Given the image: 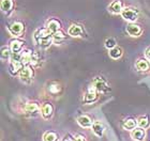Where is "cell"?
<instances>
[{"mask_svg": "<svg viewBox=\"0 0 150 141\" xmlns=\"http://www.w3.org/2000/svg\"><path fill=\"white\" fill-rule=\"evenodd\" d=\"M19 77L22 79V81L29 83L31 82L32 78H33V69L30 65H25L23 66V69L19 72Z\"/></svg>", "mask_w": 150, "mask_h": 141, "instance_id": "obj_1", "label": "cell"}, {"mask_svg": "<svg viewBox=\"0 0 150 141\" xmlns=\"http://www.w3.org/2000/svg\"><path fill=\"white\" fill-rule=\"evenodd\" d=\"M121 16L125 20H128V22H133L138 18V12H137V10L132 9V8H125V9L122 10Z\"/></svg>", "mask_w": 150, "mask_h": 141, "instance_id": "obj_2", "label": "cell"}, {"mask_svg": "<svg viewBox=\"0 0 150 141\" xmlns=\"http://www.w3.org/2000/svg\"><path fill=\"white\" fill-rule=\"evenodd\" d=\"M92 87H93L98 92H101V93L107 92L110 90V87L107 86L106 81H105L102 77H96V78L92 80Z\"/></svg>", "mask_w": 150, "mask_h": 141, "instance_id": "obj_3", "label": "cell"}, {"mask_svg": "<svg viewBox=\"0 0 150 141\" xmlns=\"http://www.w3.org/2000/svg\"><path fill=\"white\" fill-rule=\"evenodd\" d=\"M9 32L13 36H19L23 34L24 32V25L21 22H13L12 25L9 27Z\"/></svg>", "mask_w": 150, "mask_h": 141, "instance_id": "obj_4", "label": "cell"}, {"mask_svg": "<svg viewBox=\"0 0 150 141\" xmlns=\"http://www.w3.org/2000/svg\"><path fill=\"white\" fill-rule=\"evenodd\" d=\"M127 32H128L131 36H139V35L142 34L143 30H142L139 25L135 24V22H130V24L127 26Z\"/></svg>", "mask_w": 150, "mask_h": 141, "instance_id": "obj_5", "label": "cell"}, {"mask_svg": "<svg viewBox=\"0 0 150 141\" xmlns=\"http://www.w3.org/2000/svg\"><path fill=\"white\" fill-rule=\"evenodd\" d=\"M32 59H33V55L30 50H23L21 53V59H19V62L22 63L23 65H29L30 63L32 62Z\"/></svg>", "mask_w": 150, "mask_h": 141, "instance_id": "obj_6", "label": "cell"}, {"mask_svg": "<svg viewBox=\"0 0 150 141\" xmlns=\"http://www.w3.org/2000/svg\"><path fill=\"white\" fill-rule=\"evenodd\" d=\"M97 98H98V91L93 88V87H91V88L87 91V93L85 94L84 103L85 104L93 103V102L97 100Z\"/></svg>", "mask_w": 150, "mask_h": 141, "instance_id": "obj_7", "label": "cell"}, {"mask_svg": "<svg viewBox=\"0 0 150 141\" xmlns=\"http://www.w3.org/2000/svg\"><path fill=\"white\" fill-rule=\"evenodd\" d=\"M108 10H110V12L114 13V14H119V13L121 14L122 10H123L122 2L120 0H114L110 4V6H108Z\"/></svg>", "mask_w": 150, "mask_h": 141, "instance_id": "obj_8", "label": "cell"}, {"mask_svg": "<svg viewBox=\"0 0 150 141\" xmlns=\"http://www.w3.org/2000/svg\"><path fill=\"white\" fill-rule=\"evenodd\" d=\"M83 32H84V30L81 28V26H79V25H72L69 28V30H68L69 35H71L73 38L81 36V35H83Z\"/></svg>", "mask_w": 150, "mask_h": 141, "instance_id": "obj_9", "label": "cell"}, {"mask_svg": "<svg viewBox=\"0 0 150 141\" xmlns=\"http://www.w3.org/2000/svg\"><path fill=\"white\" fill-rule=\"evenodd\" d=\"M132 138L134 139L135 141H142L144 140L145 136H146V132H145V128H135L132 130L131 133Z\"/></svg>", "mask_w": 150, "mask_h": 141, "instance_id": "obj_10", "label": "cell"}, {"mask_svg": "<svg viewBox=\"0 0 150 141\" xmlns=\"http://www.w3.org/2000/svg\"><path fill=\"white\" fill-rule=\"evenodd\" d=\"M53 111H54L53 106L48 103L44 104L43 106H42V108H41V113H42L43 118H45V119H50V116H52V114H53Z\"/></svg>", "mask_w": 150, "mask_h": 141, "instance_id": "obj_11", "label": "cell"}, {"mask_svg": "<svg viewBox=\"0 0 150 141\" xmlns=\"http://www.w3.org/2000/svg\"><path fill=\"white\" fill-rule=\"evenodd\" d=\"M77 123L81 127H84V128H89V127H92V121L91 119L89 118L88 116H79L77 119Z\"/></svg>", "mask_w": 150, "mask_h": 141, "instance_id": "obj_12", "label": "cell"}, {"mask_svg": "<svg viewBox=\"0 0 150 141\" xmlns=\"http://www.w3.org/2000/svg\"><path fill=\"white\" fill-rule=\"evenodd\" d=\"M136 69L139 72H147L150 69V63L146 59H139L136 62Z\"/></svg>", "mask_w": 150, "mask_h": 141, "instance_id": "obj_13", "label": "cell"}, {"mask_svg": "<svg viewBox=\"0 0 150 141\" xmlns=\"http://www.w3.org/2000/svg\"><path fill=\"white\" fill-rule=\"evenodd\" d=\"M46 28L50 30V31L53 32V34L55 32L59 31L60 30V22L57 20V19H50V22H47Z\"/></svg>", "mask_w": 150, "mask_h": 141, "instance_id": "obj_14", "label": "cell"}, {"mask_svg": "<svg viewBox=\"0 0 150 141\" xmlns=\"http://www.w3.org/2000/svg\"><path fill=\"white\" fill-rule=\"evenodd\" d=\"M23 64L19 61H11V65H10V73L12 75H16L17 73L21 72V69H23Z\"/></svg>", "mask_w": 150, "mask_h": 141, "instance_id": "obj_15", "label": "cell"}, {"mask_svg": "<svg viewBox=\"0 0 150 141\" xmlns=\"http://www.w3.org/2000/svg\"><path fill=\"white\" fill-rule=\"evenodd\" d=\"M92 130L98 137H101V136L104 134V130H105V127L103 126V124L101 122H94L92 124Z\"/></svg>", "mask_w": 150, "mask_h": 141, "instance_id": "obj_16", "label": "cell"}, {"mask_svg": "<svg viewBox=\"0 0 150 141\" xmlns=\"http://www.w3.org/2000/svg\"><path fill=\"white\" fill-rule=\"evenodd\" d=\"M40 110V107L38 105V103L35 102H31V103H28L25 107V111L29 114H33V113H37L38 111Z\"/></svg>", "mask_w": 150, "mask_h": 141, "instance_id": "obj_17", "label": "cell"}, {"mask_svg": "<svg viewBox=\"0 0 150 141\" xmlns=\"http://www.w3.org/2000/svg\"><path fill=\"white\" fill-rule=\"evenodd\" d=\"M23 41H19L17 39L15 40H12L11 43H10V47H11V50H12V53H19L21 49H22L23 47Z\"/></svg>", "mask_w": 150, "mask_h": 141, "instance_id": "obj_18", "label": "cell"}, {"mask_svg": "<svg viewBox=\"0 0 150 141\" xmlns=\"http://www.w3.org/2000/svg\"><path fill=\"white\" fill-rule=\"evenodd\" d=\"M136 125H138L137 120L128 119V120H125V123H123V128L127 129V130H133V129L136 128Z\"/></svg>", "mask_w": 150, "mask_h": 141, "instance_id": "obj_19", "label": "cell"}, {"mask_svg": "<svg viewBox=\"0 0 150 141\" xmlns=\"http://www.w3.org/2000/svg\"><path fill=\"white\" fill-rule=\"evenodd\" d=\"M122 56V49L119 46H116L110 49V57L112 59H119Z\"/></svg>", "mask_w": 150, "mask_h": 141, "instance_id": "obj_20", "label": "cell"}, {"mask_svg": "<svg viewBox=\"0 0 150 141\" xmlns=\"http://www.w3.org/2000/svg\"><path fill=\"white\" fill-rule=\"evenodd\" d=\"M53 36H50V38H44V39H41L39 41H37V43L39 44V46L42 47V48H47V47H50V44L53 43Z\"/></svg>", "mask_w": 150, "mask_h": 141, "instance_id": "obj_21", "label": "cell"}, {"mask_svg": "<svg viewBox=\"0 0 150 141\" xmlns=\"http://www.w3.org/2000/svg\"><path fill=\"white\" fill-rule=\"evenodd\" d=\"M13 8V0H1V10L3 12H10Z\"/></svg>", "mask_w": 150, "mask_h": 141, "instance_id": "obj_22", "label": "cell"}, {"mask_svg": "<svg viewBox=\"0 0 150 141\" xmlns=\"http://www.w3.org/2000/svg\"><path fill=\"white\" fill-rule=\"evenodd\" d=\"M44 141H58V135L55 132H46L43 136Z\"/></svg>", "mask_w": 150, "mask_h": 141, "instance_id": "obj_23", "label": "cell"}, {"mask_svg": "<svg viewBox=\"0 0 150 141\" xmlns=\"http://www.w3.org/2000/svg\"><path fill=\"white\" fill-rule=\"evenodd\" d=\"M137 124L141 128H147L148 126L150 125V120L148 116H141L137 120Z\"/></svg>", "mask_w": 150, "mask_h": 141, "instance_id": "obj_24", "label": "cell"}, {"mask_svg": "<svg viewBox=\"0 0 150 141\" xmlns=\"http://www.w3.org/2000/svg\"><path fill=\"white\" fill-rule=\"evenodd\" d=\"M11 56H12V50H11V47H2V50H1V59L2 60H8L11 59Z\"/></svg>", "mask_w": 150, "mask_h": 141, "instance_id": "obj_25", "label": "cell"}, {"mask_svg": "<svg viewBox=\"0 0 150 141\" xmlns=\"http://www.w3.org/2000/svg\"><path fill=\"white\" fill-rule=\"evenodd\" d=\"M48 91L52 94H58L61 91V87H60V85H58L57 82H53V83H50V87H48Z\"/></svg>", "mask_w": 150, "mask_h": 141, "instance_id": "obj_26", "label": "cell"}, {"mask_svg": "<svg viewBox=\"0 0 150 141\" xmlns=\"http://www.w3.org/2000/svg\"><path fill=\"white\" fill-rule=\"evenodd\" d=\"M66 39V35H64V33H63L62 31H57V32H55L53 34V40L55 42H57V43H59V42H61V41H63Z\"/></svg>", "mask_w": 150, "mask_h": 141, "instance_id": "obj_27", "label": "cell"}, {"mask_svg": "<svg viewBox=\"0 0 150 141\" xmlns=\"http://www.w3.org/2000/svg\"><path fill=\"white\" fill-rule=\"evenodd\" d=\"M116 46H117V42H116V40L114 38H108L105 41V47L108 48V49H112V48H114Z\"/></svg>", "mask_w": 150, "mask_h": 141, "instance_id": "obj_28", "label": "cell"}, {"mask_svg": "<svg viewBox=\"0 0 150 141\" xmlns=\"http://www.w3.org/2000/svg\"><path fill=\"white\" fill-rule=\"evenodd\" d=\"M75 139H76V141H86V139H85V137L83 135H77Z\"/></svg>", "mask_w": 150, "mask_h": 141, "instance_id": "obj_29", "label": "cell"}, {"mask_svg": "<svg viewBox=\"0 0 150 141\" xmlns=\"http://www.w3.org/2000/svg\"><path fill=\"white\" fill-rule=\"evenodd\" d=\"M145 55H146V58H147V59L150 61V47H148V48H147V50H146Z\"/></svg>", "mask_w": 150, "mask_h": 141, "instance_id": "obj_30", "label": "cell"}, {"mask_svg": "<svg viewBox=\"0 0 150 141\" xmlns=\"http://www.w3.org/2000/svg\"><path fill=\"white\" fill-rule=\"evenodd\" d=\"M63 141H76V139H73V138H70V137H68V138H64L63 139Z\"/></svg>", "mask_w": 150, "mask_h": 141, "instance_id": "obj_31", "label": "cell"}]
</instances>
